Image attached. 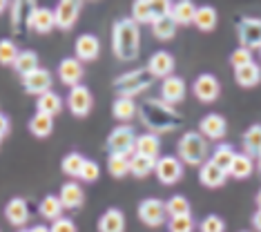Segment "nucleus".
I'll return each instance as SVG.
<instances>
[{
  "label": "nucleus",
  "instance_id": "obj_28",
  "mask_svg": "<svg viewBox=\"0 0 261 232\" xmlns=\"http://www.w3.org/2000/svg\"><path fill=\"white\" fill-rule=\"evenodd\" d=\"M217 20H219V14L215 7L210 5H203V7H197V14H194V22L192 25L199 29V32H212L217 27Z\"/></svg>",
  "mask_w": 261,
  "mask_h": 232
},
{
  "label": "nucleus",
  "instance_id": "obj_2",
  "mask_svg": "<svg viewBox=\"0 0 261 232\" xmlns=\"http://www.w3.org/2000/svg\"><path fill=\"white\" fill-rule=\"evenodd\" d=\"M141 49V32L132 18H118L112 27V51L118 61H134Z\"/></svg>",
  "mask_w": 261,
  "mask_h": 232
},
{
  "label": "nucleus",
  "instance_id": "obj_39",
  "mask_svg": "<svg viewBox=\"0 0 261 232\" xmlns=\"http://www.w3.org/2000/svg\"><path fill=\"white\" fill-rule=\"evenodd\" d=\"M132 20L136 25H152L154 16H152V0H136L132 5Z\"/></svg>",
  "mask_w": 261,
  "mask_h": 232
},
{
  "label": "nucleus",
  "instance_id": "obj_47",
  "mask_svg": "<svg viewBox=\"0 0 261 232\" xmlns=\"http://www.w3.org/2000/svg\"><path fill=\"white\" fill-rule=\"evenodd\" d=\"M51 232H79L76 230V223L72 221V219H67V217H61L58 221L51 223Z\"/></svg>",
  "mask_w": 261,
  "mask_h": 232
},
{
  "label": "nucleus",
  "instance_id": "obj_40",
  "mask_svg": "<svg viewBox=\"0 0 261 232\" xmlns=\"http://www.w3.org/2000/svg\"><path fill=\"white\" fill-rule=\"evenodd\" d=\"M190 210H192L190 201L183 194H174L165 201V212H168V217H186V214H190Z\"/></svg>",
  "mask_w": 261,
  "mask_h": 232
},
{
  "label": "nucleus",
  "instance_id": "obj_1",
  "mask_svg": "<svg viewBox=\"0 0 261 232\" xmlns=\"http://www.w3.org/2000/svg\"><path fill=\"white\" fill-rule=\"evenodd\" d=\"M139 116H141V123L147 127V132H152L156 136L168 134L183 123L179 112L161 98H145L139 107Z\"/></svg>",
  "mask_w": 261,
  "mask_h": 232
},
{
  "label": "nucleus",
  "instance_id": "obj_5",
  "mask_svg": "<svg viewBox=\"0 0 261 232\" xmlns=\"http://www.w3.org/2000/svg\"><path fill=\"white\" fill-rule=\"evenodd\" d=\"M108 150L110 154H121V157H132L136 150V132L129 123H121L108 136Z\"/></svg>",
  "mask_w": 261,
  "mask_h": 232
},
{
  "label": "nucleus",
  "instance_id": "obj_7",
  "mask_svg": "<svg viewBox=\"0 0 261 232\" xmlns=\"http://www.w3.org/2000/svg\"><path fill=\"white\" fill-rule=\"evenodd\" d=\"M67 107H69V112H72L74 116H79V118L90 114L92 107H94V96H92L90 87L87 85H76V87L69 89Z\"/></svg>",
  "mask_w": 261,
  "mask_h": 232
},
{
  "label": "nucleus",
  "instance_id": "obj_46",
  "mask_svg": "<svg viewBox=\"0 0 261 232\" xmlns=\"http://www.w3.org/2000/svg\"><path fill=\"white\" fill-rule=\"evenodd\" d=\"M98 176H100L98 163H96V161H92V159H85V165H83L79 178H81V181H85V183H94V181H98Z\"/></svg>",
  "mask_w": 261,
  "mask_h": 232
},
{
  "label": "nucleus",
  "instance_id": "obj_16",
  "mask_svg": "<svg viewBox=\"0 0 261 232\" xmlns=\"http://www.w3.org/2000/svg\"><path fill=\"white\" fill-rule=\"evenodd\" d=\"M100 54V43L94 34H81L74 43V58H79L81 63H92L96 61Z\"/></svg>",
  "mask_w": 261,
  "mask_h": 232
},
{
  "label": "nucleus",
  "instance_id": "obj_15",
  "mask_svg": "<svg viewBox=\"0 0 261 232\" xmlns=\"http://www.w3.org/2000/svg\"><path fill=\"white\" fill-rule=\"evenodd\" d=\"M186 94H188V85H186V81L181 79V76H168V79H163L161 83V100H165L168 105H179L183 98H186Z\"/></svg>",
  "mask_w": 261,
  "mask_h": 232
},
{
  "label": "nucleus",
  "instance_id": "obj_20",
  "mask_svg": "<svg viewBox=\"0 0 261 232\" xmlns=\"http://www.w3.org/2000/svg\"><path fill=\"white\" fill-rule=\"evenodd\" d=\"M98 232H125V214L118 208H108L98 217Z\"/></svg>",
  "mask_w": 261,
  "mask_h": 232
},
{
  "label": "nucleus",
  "instance_id": "obj_42",
  "mask_svg": "<svg viewBox=\"0 0 261 232\" xmlns=\"http://www.w3.org/2000/svg\"><path fill=\"white\" fill-rule=\"evenodd\" d=\"M18 45L14 43V40H9V38H5V40H0V65H5V67H14V63H16V58H18Z\"/></svg>",
  "mask_w": 261,
  "mask_h": 232
},
{
  "label": "nucleus",
  "instance_id": "obj_23",
  "mask_svg": "<svg viewBox=\"0 0 261 232\" xmlns=\"http://www.w3.org/2000/svg\"><path fill=\"white\" fill-rule=\"evenodd\" d=\"M225 178H228V174L219 168V165H215L210 159L205 161L203 165H201V170H199V181L203 183L205 188H221L223 183H225Z\"/></svg>",
  "mask_w": 261,
  "mask_h": 232
},
{
  "label": "nucleus",
  "instance_id": "obj_53",
  "mask_svg": "<svg viewBox=\"0 0 261 232\" xmlns=\"http://www.w3.org/2000/svg\"><path fill=\"white\" fill-rule=\"evenodd\" d=\"M257 170L261 172V154H259V157H257Z\"/></svg>",
  "mask_w": 261,
  "mask_h": 232
},
{
  "label": "nucleus",
  "instance_id": "obj_48",
  "mask_svg": "<svg viewBox=\"0 0 261 232\" xmlns=\"http://www.w3.org/2000/svg\"><path fill=\"white\" fill-rule=\"evenodd\" d=\"M9 127H11V123H9V116L0 112V134H3V136H7V134H9Z\"/></svg>",
  "mask_w": 261,
  "mask_h": 232
},
{
  "label": "nucleus",
  "instance_id": "obj_51",
  "mask_svg": "<svg viewBox=\"0 0 261 232\" xmlns=\"http://www.w3.org/2000/svg\"><path fill=\"white\" fill-rule=\"evenodd\" d=\"M254 201H257V210H261V190L257 192V196H254Z\"/></svg>",
  "mask_w": 261,
  "mask_h": 232
},
{
  "label": "nucleus",
  "instance_id": "obj_30",
  "mask_svg": "<svg viewBox=\"0 0 261 232\" xmlns=\"http://www.w3.org/2000/svg\"><path fill=\"white\" fill-rule=\"evenodd\" d=\"M194 14H197V7H194V3H190V0H181V3H174L172 5V20L176 22V25H192L194 22Z\"/></svg>",
  "mask_w": 261,
  "mask_h": 232
},
{
  "label": "nucleus",
  "instance_id": "obj_31",
  "mask_svg": "<svg viewBox=\"0 0 261 232\" xmlns=\"http://www.w3.org/2000/svg\"><path fill=\"white\" fill-rule=\"evenodd\" d=\"M29 132L36 136V139H47V136L54 132V118L36 112V114L29 118Z\"/></svg>",
  "mask_w": 261,
  "mask_h": 232
},
{
  "label": "nucleus",
  "instance_id": "obj_14",
  "mask_svg": "<svg viewBox=\"0 0 261 232\" xmlns=\"http://www.w3.org/2000/svg\"><path fill=\"white\" fill-rule=\"evenodd\" d=\"M199 134L203 136L205 141H221L225 134H228V123L221 114H205L199 121Z\"/></svg>",
  "mask_w": 261,
  "mask_h": 232
},
{
  "label": "nucleus",
  "instance_id": "obj_25",
  "mask_svg": "<svg viewBox=\"0 0 261 232\" xmlns=\"http://www.w3.org/2000/svg\"><path fill=\"white\" fill-rule=\"evenodd\" d=\"M234 81H237V85H241V87H257L259 83H261V65L259 63H250V65H246V67H239V69H234Z\"/></svg>",
  "mask_w": 261,
  "mask_h": 232
},
{
  "label": "nucleus",
  "instance_id": "obj_44",
  "mask_svg": "<svg viewBox=\"0 0 261 232\" xmlns=\"http://www.w3.org/2000/svg\"><path fill=\"white\" fill-rule=\"evenodd\" d=\"M168 230L170 232H192L194 230V219L186 214V217H170L168 219Z\"/></svg>",
  "mask_w": 261,
  "mask_h": 232
},
{
  "label": "nucleus",
  "instance_id": "obj_12",
  "mask_svg": "<svg viewBox=\"0 0 261 232\" xmlns=\"http://www.w3.org/2000/svg\"><path fill=\"white\" fill-rule=\"evenodd\" d=\"M58 79H61L63 85H67L69 89L76 87V85H83V76H85V67L79 58H63L58 63Z\"/></svg>",
  "mask_w": 261,
  "mask_h": 232
},
{
  "label": "nucleus",
  "instance_id": "obj_32",
  "mask_svg": "<svg viewBox=\"0 0 261 232\" xmlns=\"http://www.w3.org/2000/svg\"><path fill=\"white\" fill-rule=\"evenodd\" d=\"M252 172H254V159H250L248 154H243V152H237L232 165H230V170H228V176H232V178H248Z\"/></svg>",
  "mask_w": 261,
  "mask_h": 232
},
{
  "label": "nucleus",
  "instance_id": "obj_57",
  "mask_svg": "<svg viewBox=\"0 0 261 232\" xmlns=\"http://www.w3.org/2000/svg\"><path fill=\"white\" fill-rule=\"evenodd\" d=\"M259 51H261V49H259Z\"/></svg>",
  "mask_w": 261,
  "mask_h": 232
},
{
  "label": "nucleus",
  "instance_id": "obj_54",
  "mask_svg": "<svg viewBox=\"0 0 261 232\" xmlns=\"http://www.w3.org/2000/svg\"><path fill=\"white\" fill-rule=\"evenodd\" d=\"M3 139H5V136H3V134H0V143H3Z\"/></svg>",
  "mask_w": 261,
  "mask_h": 232
},
{
  "label": "nucleus",
  "instance_id": "obj_6",
  "mask_svg": "<svg viewBox=\"0 0 261 232\" xmlns=\"http://www.w3.org/2000/svg\"><path fill=\"white\" fill-rule=\"evenodd\" d=\"M154 174L163 183V186H174L183 178V163L179 157L174 154H165V157H159L156 168H154Z\"/></svg>",
  "mask_w": 261,
  "mask_h": 232
},
{
  "label": "nucleus",
  "instance_id": "obj_21",
  "mask_svg": "<svg viewBox=\"0 0 261 232\" xmlns=\"http://www.w3.org/2000/svg\"><path fill=\"white\" fill-rule=\"evenodd\" d=\"M5 217H7V221L14 225V228H22L27 221H29V205L25 199H20V196H16V199H11L7 205H5Z\"/></svg>",
  "mask_w": 261,
  "mask_h": 232
},
{
  "label": "nucleus",
  "instance_id": "obj_35",
  "mask_svg": "<svg viewBox=\"0 0 261 232\" xmlns=\"http://www.w3.org/2000/svg\"><path fill=\"white\" fill-rule=\"evenodd\" d=\"M176 29H179V25H176L174 20H172V16H165V18H159V20L152 22V36L156 40H172L176 34Z\"/></svg>",
  "mask_w": 261,
  "mask_h": 232
},
{
  "label": "nucleus",
  "instance_id": "obj_10",
  "mask_svg": "<svg viewBox=\"0 0 261 232\" xmlns=\"http://www.w3.org/2000/svg\"><path fill=\"white\" fill-rule=\"evenodd\" d=\"M192 92L201 103H215L221 94V83L215 74H199L192 83Z\"/></svg>",
  "mask_w": 261,
  "mask_h": 232
},
{
  "label": "nucleus",
  "instance_id": "obj_45",
  "mask_svg": "<svg viewBox=\"0 0 261 232\" xmlns=\"http://www.w3.org/2000/svg\"><path fill=\"white\" fill-rule=\"evenodd\" d=\"M201 232H225V221L217 214H207L203 221L199 223Z\"/></svg>",
  "mask_w": 261,
  "mask_h": 232
},
{
  "label": "nucleus",
  "instance_id": "obj_9",
  "mask_svg": "<svg viewBox=\"0 0 261 232\" xmlns=\"http://www.w3.org/2000/svg\"><path fill=\"white\" fill-rule=\"evenodd\" d=\"M237 34H239V43L246 49H261V18H243L237 25Z\"/></svg>",
  "mask_w": 261,
  "mask_h": 232
},
{
  "label": "nucleus",
  "instance_id": "obj_17",
  "mask_svg": "<svg viewBox=\"0 0 261 232\" xmlns=\"http://www.w3.org/2000/svg\"><path fill=\"white\" fill-rule=\"evenodd\" d=\"M145 67L154 79H168V76H172V71H174V56L165 49H159L150 56Z\"/></svg>",
  "mask_w": 261,
  "mask_h": 232
},
{
  "label": "nucleus",
  "instance_id": "obj_27",
  "mask_svg": "<svg viewBox=\"0 0 261 232\" xmlns=\"http://www.w3.org/2000/svg\"><path fill=\"white\" fill-rule=\"evenodd\" d=\"M36 7V3H11V29L20 32V27L29 22V16L34 14Z\"/></svg>",
  "mask_w": 261,
  "mask_h": 232
},
{
  "label": "nucleus",
  "instance_id": "obj_55",
  "mask_svg": "<svg viewBox=\"0 0 261 232\" xmlns=\"http://www.w3.org/2000/svg\"><path fill=\"white\" fill-rule=\"evenodd\" d=\"M18 232H29V230H18Z\"/></svg>",
  "mask_w": 261,
  "mask_h": 232
},
{
  "label": "nucleus",
  "instance_id": "obj_36",
  "mask_svg": "<svg viewBox=\"0 0 261 232\" xmlns=\"http://www.w3.org/2000/svg\"><path fill=\"white\" fill-rule=\"evenodd\" d=\"M154 168H156V161L145 159V157H141V154H132V157H129V174L136 178L150 176Z\"/></svg>",
  "mask_w": 261,
  "mask_h": 232
},
{
  "label": "nucleus",
  "instance_id": "obj_56",
  "mask_svg": "<svg viewBox=\"0 0 261 232\" xmlns=\"http://www.w3.org/2000/svg\"><path fill=\"white\" fill-rule=\"evenodd\" d=\"M243 232H246V230H243Z\"/></svg>",
  "mask_w": 261,
  "mask_h": 232
},
{
  "label": "nucleus",
  "instance_id": "obj_3",
  "mask_svg": "<svg viewBox=\"0 0 261 232\" xmlns=\"http://www.w3.org/2000/svg\"><path fill=\"white\" fill-rule=\"evenodd\" d=\"M154 76L147 71V67H136L129 69L125 74L116 76L114 79V92L116 98H136L143 92H147L154 85Z\"/></svg>",
  "mask_w": 261,
  "mask_h": 232
},
{
  "label": "nucleus",
  "instance_id": "obj_41",
  "mask_svg": "<svg viewBox=\"0 0 261 232\" xmlns=\"http://www.w3.org/2000/svg\"><path fill=\"white\" fill-rule=\"evenodd\" d=\"M108 172L114 178H123L129 174V157H121V154H110L108 159Z\"/></svg>",
  "mask_w": 261,
  "mask_h": 232
},
{
  "label": "nucleus",
  "instance_id": "obj_18",
  "mask_svg": "<svg viewBox=\"0 0 261 232\" xmlns=\"http://www.w3.org/2000/svg\"><path fill=\"white\" fill-rule=\"evenodd\" d=\"M27 29H32V32H36V34H49L51 29H56L54 11L47 9V7H36L34 14L29 16Z\"/></svg>",
  "mask_w": 261,
  "mask_h": 232
},
{
  "label": "nucleus",
  "instance_id": "obj_22",
  "mask_svg": "<svg viewBox=\"0 0 261 232\" xmlns=\"http://www.w3.org/2000/svg\"><path fill=\"white\" fill-rule=\"evenodd\" d=\"M134 154H141V157L152 159V161H159V157H161V141H159V136L152 134V132L139 134V136H136V150H134Z\"/></svg>",
  "mask_w": 261,
  "mask_h": 232
},
{
  "label": "nucleus",
  "instance_id": "obj_34",
  "mask_svg": "<svg viewBox=\"0 0 261 232\" xmlns=\"http://www.w3.org/2000/svg\"><path fill=\"white\" fill-rule=\"evenodd\" d=\"M243 154H248L250 159L261 154V125L259 123L248 127L246 134H243Z\"/></svg>",
  "mask_w": 261,
  "mask_h": 232
},
{
  "label": "nucleus",
  "instance_id": "obj_50",
  "mask_svg": "<svg viewBox=\"0 0 261 232\" xmlns=\"http://www.w3.org/2000/svg\"><path fill=\"white\" fill-rule=\"evenodd\" d=\"M29 232H51L47 225H34V228H29Z\"/></svg>",
  "mask_w": 261,
  "mask_h": 232
},
{
  "label": "nucleus",
  "instance_id": "obj_33",
  "mask_svg": "<svg viewBox=\"0 0 261 232\" xmlns=\"http://www.w3.org/2000/svg\"><path fill=\"white\" fill-rule=\"evenodd\" d=\"M38 67H40V65H38V54L34 51V49H20L18 58H16V63H14L16 74L22 79V76L32 74V71L38 69Z\"/></svg>",
  "mask_w": 261,
  "mask_h": 232
},
{
  "label": "nucleus",
  "instance_id": "obj_11",
  "mask_svg": "<svg viewBox=\"0 0 261 232\" xmlns=\"http://www.w3.org/2000/svg\"><path fill=\"white\" fill-rule=\"evenodd\" d=\"M20 81H22L25 92L32 94V96H43L45 92H51V83H54V79H51V71L45 69V67L34 69L32 74L22 76Z\"/></svg>",
  "mask_w": 261,
  "mask_h": 232
},
{
  "label": "nucleus",
  "instance_id": "obj_52",
  "mask_svg": "<svg viewBox=\"0 0 261 232\" xmlns=\"http://www.w3.org/2000/svg\"><path fill=\"white\" fill-rule=\"evenodd\" d=\"M7 7H9V3H5V0H0V14H3V11L7 9Z\"/></svg>",
  "mask_w": 261,
  "mask_h": 232
},
{
  "label": "nucleus",
  "instance_id": "obj_37",
  "mask_svg": "<svg viewBox=\"0 0 261 232\" xmlns=\"http://www.w3.org/2000/svg\"><path fill=\"white\" fill-rule=\"evenodd\" d=\"M237 157V152H234V147L232 145H228V143H221V145H217L215 147V152H212V157L210 161L215 165H219L225 174H228V170H230V165H232V161Z\"/></svg>",
  "mask_w": 261,
  "mask_h": 232
},
{
  "label": "nucleus",
  "instance_id": "obj_8",
  "mask_svg": "<svg viewBox=\"0 0 261 232\" xmlns=\"http://www.w3.org/2000/svg\"><path fill=\"white\" fill-rule=\"evenodd\" d=\"M139 219L141 223H145L147 228H159L165 223L168 212H165V203L161 199H145L139 205Z\"/></svg>",
  "mask_w": 261,
  "mask_h": 232
},
{
  "label": "nucleus",
  "instance_id": "obj_26",
  "mask_svg": "<svg viewBox=\"0 0 261 232\" xmlns=\"http://www.w3.org/2000/svg\"><path fill=\"white\" fill-rule=\"evenodd\" d=\"M63 203H61V199H58V194H47L40 199V205H38V212H40V217L47 219V221H58V219L63 217Z\"/></svg>",
  "mask_w": 261,
  "mask_h": 232
},
{
  "label": "nucleus",
  "instance_id": "obj_19",
  "mask_svg": "<svg viewBox=\"0 0 261 232\" xmlns=\"http://www.w3.org/2000/svg\"><path fill=\"white\" fill-rule=\"evenodd\" d=\"M58 199H61L65 210H79L85 203V192L76 181H67L58 192Z\"/></svg>",
  "mask_w": 261,
  "mask_h": 232
},
{
  "label": "nucleus",
  "instance_id": "obj_24",
  "mask_svg": "<svg viewBox=\"0 0 261 232\" xmlns=\"http://www.w3.org/2000/svg\"><path fill=\"white\" fill-rule=\"evenodd\" d=\"M136 114H139V105L134 98H116L112 103V116L118 123H129Z\"/></svg>",
  "mask_w": 261,
  "mask_h": 232
},
{
  "label": "nucleus",
  "instance_id": "obj_29",
  "mask_svg": "<svg viewBox=\"0 0 261 232\" xmlns=\"http://www.w3.org/2000/svg\"><path fill=\"white\" fill-rule=\"evenodd\" d=\"M36 110L40 114H47L54 118L63 112V98L58 96L56 92H45L43 96H38V100H36Z\"/></svg>",
  "mask_w": 261,
  "mask_h": 232
},
{
  "label": "nucleus",
  "instance_id": "obj_43",
  "mask_svg": "<svg viewBox=\"0 0 261 232\" xmlns=\"http://www.w3.org/2000/svg\"><path fill=\"white\" fill-rule=\"evenodd\" d=\"M254 63V58H252V51L250 49H246V47H237V49L230 54V65H232L234 69H239V67H246V65H250Z\"/></svg>",
  "mask_w": 261,
  "mask_h": 232
},
{
  "label": "nucleus",
  "instance_id": "obj_49",
  "mask_svg": "<svg viewBox=\"0 0 261 232\" xmlns=\"http://www.w3.org/2000/svg\"><path fill=\"white\" fill-rule=\"evenodd\" d=\"M252 225H254V230L261 232V210H257L252 214Z\"/></svg>",
  "mask_w": 261,
  "mask_h": 232
},
{
  "label": "nucleus",
  "instance_id": "obj_4",
  "mask_svg": "<svg viewBox=\"0 0 261 232\" xmlns=\"http://www.w3.org/2000/svg\"><path fill=\"white\" fill-rule=\"evenodd\" d=\"M176 157L183 165H203L210 157V145L199 132H186L176 143Z\"/></svg>",
  "mask_w": 261,
  "mask_h": 232
},
{
  "label": "nucleus",
  "instance_id": "obj_13",
  "mask_svg": "<svg viewBox=\"0 0 261 232\" xmlns=\"http://www.w3.org/2000/svg\"><path fill=\"white\" fill-rule=\"evenodd\" d=\"M83 9V3L79 0H61V3L56 5L54 9V18H56V27L58 29H72L76 25V20H79V14Z\"/></svg>",
  "mask_w": 261,
  "mask_h": 232
},
{
  "label": "nucleus",
  "instance_id": "obj_38",
  "mask_svg": "<svg viewBox=\"0 0 261 232\" xmlns=\"http://www.w3.org/2000/svg\"><path fill=\"white\" fill-rule=\"evenodd\" d=\"M85 165V157L81 152H69L63 157V163H61V170L65 176L69 178H79L81 176V170Z\"/></svg>",
  "mask_w": 261,
  "mask_h": 232
}]
</instances>
